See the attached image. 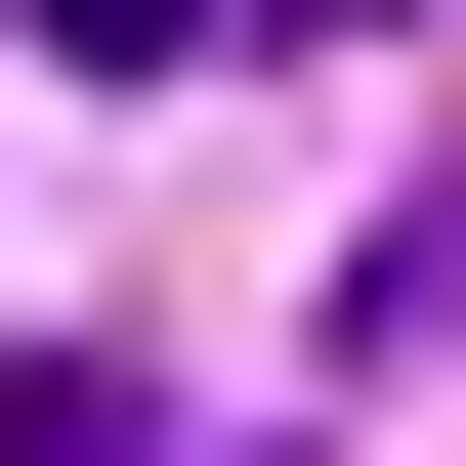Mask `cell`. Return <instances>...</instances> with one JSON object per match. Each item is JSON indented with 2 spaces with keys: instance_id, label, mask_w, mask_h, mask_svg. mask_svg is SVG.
Returning <instances> with one entry per match:
<instances>
[{
  "instance_id": "obj_1",
  "label": "cell",
  "mask_w": 466,
  "mask_h": 466,
  "mask_svg": "<svg viewBox=\"0 0 466 466\" xmlns=\"http://www.w3.org/2000/svg\"><path fill=\"white\" fill-rule=\"evenodd\" d=\"M0 466H212V424H170L127 339H0Z\"/></svg>"
},
{
  "instance_id": "obj_2",
  "label": "cell",
  "mask_w": 466,
  "mask_h": 466,
  "mask_svg": "<svg viewBox=\"0 0 466 466\" xmlns=\"http://www.w3.org/2000/svg\"><path fill=\"white\" fill-rule=\"evenodd\" d=\"M43 86H212V0H43Z\"/></svg>"
}]
</instances>
